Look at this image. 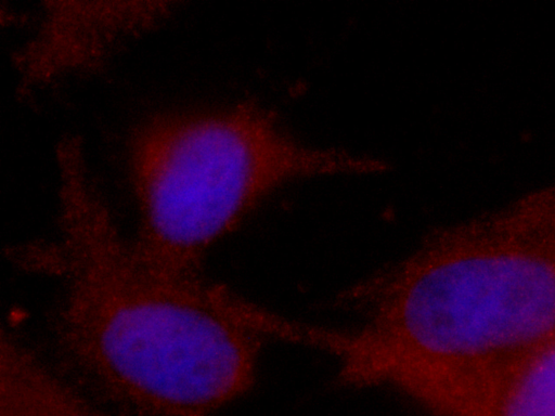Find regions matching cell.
I'll list each match as a JSON object with an SVG mask.
<instances>
[{
  "instance_id": "6da1fadb",
  "label": "cell",
  "mask_w": 555,
  "mask_h": 416,
  "mask_svg": "<svg viewBox=\"0 0 555 416\" xmlns=\"http://www.w3.org/2000/svg\"><path fill=\"white\" fill-rule=\"evenodd\" d=\"M57 166L59 235L12 258L61 281L57 332L70 362L143 416H210L248 392L262 337L246 299L163 266L122 237L80 148L61 150Z\"/></svg>"
},
{
  "instance_id": "3957f363",
  "label": "cell",
  "mask_w": 555,
  "mask_h": 416,
  "mask_svg": "<svg viewBox=\"0 0 555 416\" xmlns=\"http://www.w3.org/2000/svg\"><path fill=\"white\" fill-rule=\"evenodd\" d=\"M369 327L399 364L422 368L555 332V222L481 217L437 231L370 280Z\"/></svg>"
},
{
  "instance_id": "277c9868",
  "label": "cell",
  "mask_w": 555,
  "mask_h": 416,
  "mask_svg": "<svg viewBox=\"0 0 555 416\" xmlns=\"http://www.w3.org/2000/svg\"><path fill=\"white\" fill-rule=\"evenodd\" d=\"M429 416H555V332L442 366L428 391Z\"/></svg>"
},
{
  "instance_id": "7a4b0ae2",
  "label": "cell",
  "mask_w": 555,
  "mask_h": 416,
  "mask_svg": "<svg viewBox=\"0 0 555 416\" xmlns=\"http://www.w3.org/2000/svg\"><path fill=\"white\" fill-rule=\"evenodd\" d=\"M130 181L150 260L197 272L208 249L291 182L388 170L384 159L307 143L270 108L243 101L156 116L131 138Z\"/></svg>"
},
{
  "instance_id": "5b68a950",
  "label": "cell",
  "mask_w": 555,
  "mask_h": 416,
  "mask_svg": "<svg viewBox=\"0 0 555 416\" xmlns=\"http://www.w3.org/2000/svg\"><path fill=\"white\" fill-rule=\"evenodd\" d=\"M160 1H51L35 35L17 52L26 84L102 63L125 38L156 24L168 11Z\"/></svg>"
},
{
  "instance_id": "8992f818",
  "label": "cell",
  "mask_w": 555,
  "mask_h": 416,
  "mask_svg": "<svg viewBox=\"0 0 555 416\" xmlns=\"http://www.w3.org/2000/svg\"><path fill=\"white\" fill-rule=\"evenodd\" d=\"M0 416H111L49 370L14 337L1 343Z\"/></svg>"
}]
</instances>
